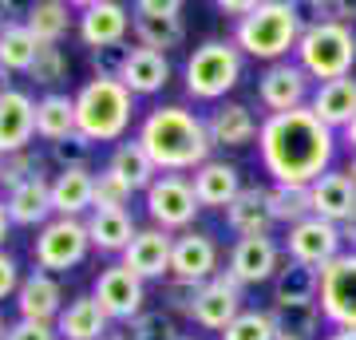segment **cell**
<instances>
[{
	"instance_id": "cell-1",
	"label": "cell",
	"mask_w": 356,
	"mask_h": 340,
	"mask_svg": "<svg viewBox=\"0 0 356 340\" xmlns=\"http://www.w3.org/2000/svg\"><path fill=\"white\" fill-rule=\"evenodd\" d=\"M261 163L273 175V186H313L317 178L329 175L332 154H337V131L325 127L317 115L301 111L269 115L257 135Z\"/></svg>"
},
{
	"instance_id": "cell-2",
	"label": "cell",
	"mask_w": 356,
	"mask_h": 340,
	"mask_svg": "<svg viewBox=\"0 0 356 340\" xmlns=\"http://www.w3.org/2000/svg\"><path fill=\"white\" fill-rule=\"evenodd\" d=\"M139 143L143 151L151 154V163L166 175H178V170H198V166L210 163V131H206L202 115L186 111V107H154L147 111L139 127Z\"/></svg>"
},
{
	"instance_id": "cell-3",
	"label": "cell",
	"mask_w": 356,
	"mask_h": 340,
	"mask_svg": "<svg viewBox=\"0 0 356 340\" xmlns=\"http://www.w3.org/2000/svg\"><path fill=\"white\" fill-rule=\"evenodd\" d=\"M301 32H305V20H301L297 4H289V0H257L254 13L238 20V28H234V44L242 48V56L281 63L289 51H297Z\"/></svg>"
},
{
	"instance_id": "cell-4",
	"label": "cell",
	"mask_w": 356,
	"mask_h": 340,
	"mask_svg": "<svg viewBox=\"0 0 356 340\" xmlns=\"http://www.w3.org/2000/svg\"><path fill=\"white\" fill-rule=\"evenodd\" d=\"M131 115H135V95L119 79H88L76 91V123L88 143L123 139Z\"/></svg>"
},
{
	"instance_id": "cell-5",
	"label": "cell",
	"mask_w": 356,
	"mask_h": 340,
	"mask_svg": "<svg viewBox=\"0 0 356 340\" xmlns=\"http://www.w3.org/2000/svg\"><path fill=\"white\" fill-rule=\"evenodd\" d=\"M297 63L309 72V79H321V83L348 79V72L356 63L353 24H325V20L305 24L301 44H297Z\"/></svg>"
},
{
	"instance_id": "cell-6",
	"label": "cell",
	"mask_w": 356,
	"mask_h": 340,
	"mask_svg": "<svg viewBox=\"0 0 356 340\" xmlns=\"http://www.w3.org/2000/svg\"><path fill=\"white\" fill-rule=\"evenodd\" d=\"M242 79V48L234 40H206L186 60V95L194 99H222Z\"/></svg>"
},
{
	"instance_id": "cell-7",
	"label": "cell",
	"mask_w": 356,
	"mask_h": 340,
	"mask_svg": "<svg viewBox=\"0 0 356 340\" xmlns=\"http://www.w3.org/2000/svg\"><path fill=\"white\" fill-rule=\"evenodd\" d=\"M88 253H91V234L88 222H79V218H51L32 241L36 269H44V273H67V269L83 265Z\"/></svg>"
},
{
	"instance_id": "cell-8",
	"label": "cell",
	"mask_w": 356,
	"mask_h": 340,
	"mask_svg": "<svg viewBox=\"0 0 356 340\" xmlns=\"http://www.w3.org/2000/svg\"><path fill=\"white\" fill-rule=\"evenodd\" d=\"M202 202L194 194V182L182 175H159L151 190H147V214L159 229H191V222L198 218Z\"/></svg>"
},
{
	"instance_id": "cell-9",
	"label": "cell",
	"mask_w": 356,
	"mask_h": 340,
	"mask_svg": "<svg viewBox=\"0 0 356 340\" xmlns=\"http://www.w3.org/2000/svg\"><path fill=\"white\" fill-rule=\"evenodd\" d=\"M242 281L234 277V273H218V277H210L198 289V297H194V309H191V321L198 328H210V332H226L238 316H242Z\"/></svg>"
},
{
	"instance_id": "cell-10",
	"label": "cell",
	"mask_w": 356,
	"mask_h": 340,
	"mask_svg": "<svg viewBox=\"0 0 356 340\" xmlns=\"http://www.w3.org/2000/svg\"><path fill=\"white\" fill-rule=\"evenodd\" d=\"M321 313L337 328H356V253L321 269Z\"/></svg>"
},
{
	"instance_id": "cell-11",
	"label": "cell",
	"mask_w": 356,
	"mask_h": 340,
	"mask_svg": "<svg viewBox=\"0 0 356 340\" xmlns=\"http://www.w3.org/2000/svg\"><path fill=\"white\" fill-rule=\"evenodd\" d=\"M135 36L139 48L151 51H170L186 40V24H182V4L178 0H139L135 4Z\"/></svg>"
},
{
	"instance_id": "cell-12",
	"label": "cell",
	"mask_w": 356,
	"mask_h": 340,
	"mask_svg": "<svg viewBox=\"0 0 356 340\" xmlns=\"http://www.w3.org/2000/svg\"><path fill=\"white\" fill-rule=\"evenodd\" d=\"M91 293H95L99 309L107 313V321H127V325H131L135 316H143V301H147L143 277H139V273H131L123 261L107 265Z\"/></svg>"
},
{
	"instance_id": "cell-13",
	"label": "cell",
	"mask_w": 356,
	"mask_h": 340,
	"mask_svg": "<svg viewBox=\"0 0 356 340\" xmlns=\"http://www.w3.org/2000/svg\"><path fill=\"white\" fill-rule=\"evenodd\" d=\"M257 99L269 107V115H285V111H301L309 107V72L301 63H269L266 76L257 79Z\"/></svg>"
},
{
	"instance_id": "cell-14",
	"label": "cell",
	"mask_w": 356,
	"mask_h": 340,
	"mask_svg": "<svg viewBox=\"0 0 356 340\" xmlns=\"http://www.w3.org/2000/svg\"><path fill=\"white\" fill-rule=\"evenodd\" d=\"M341 226H332L325 218H305L301 226L289 229V238H285V250H289L293 261L301 265H313V269H325L341 257Z\"/></svg>"
},
{
	"instance_id": "cell-15",
	"label": "cell",
	"mask_w": 356,
	"mask_h": 340,
	"mask_svg": "<svg viewBox=\"0 0 356 340\" xmlns=\"http://www.w3.org/2000/svg\"><path fill=\"white\" fill-rule=\"evenodd\" d=\"M131 24H135L131 13L123 8V4H115V0H88V4H79V16H76L79 40H83L91 51L123 44V36H127Z\"/></svg>"
},
{
	"instance_id": "cell-16",
	"label": "cell",
	"mask_w": 356,
	"mask_h": 340,
	"mask_svg": "<svg viewBox=\"0 0 356 340\" xmlns=\"http://www.w3.org/2000/svg\"><path fill=\"white\" fill-rule=\"evenodd\" d=\"M170 277L191 281V285H206L210 277H218V245L210 234L186 229L175 238V257H170Z\"/></svg>"
},
{
	"instance_id": "cell-17",
	"label": "cell",
	"mask_w": 356,
	"mask_h": 340,
	"mask_svg": "<svg viewBox=\"0 0 356 340\" xmlns=\"http://www.w3.org/2000/svg\"><path fill=\"white\" fill-rule=\"evenodd\" d=\"M16 313H20V321L56 325L60 313H64V289H60L56 273H44V269L28 273L16 289Z\"/></svg>"
},
{
	"instance_id": "cell-18",
	"label": "cell",
	"mask_w": 356,
	"mask_h": 340,
	"mask_svg": "<svg viewBox=\"0 0 356 340\" xmlns=\"http://www.w3.org/2000/svg\"><path fill=\"white\" fill-rule=\"evenodd\" d=\"M281 269V245L273 238H238L229 250V273L242 285H261L273 281Z\"/></svg>"
},
{
	"instance_id": "cell-19",
	"label": "cell",
	"mask_w": 356,
	"mask_h": 340,
	"mask_svg": "<svg viewBox=\"0 0 356 340\" xmlns=\"http://www.w3.org/2000/svg\"><path fill=\"white\" fill-rule=\"evenodd\" d=\"M170 257H175V238L159 226H147L127 245L123 265H127L131 273H139L143 281H154V277H166L170 273Z\"/></svg>"
},
{
	"instance_id": "cell-20",
	"label": "cell",
	"mask_w": 356,
	"mask_h": 340,
	"mask_svg": "<svg viewBox=\"0 0 356 340\" xmlns=\"http://www.w3.org/2000/svg\"><path fill=\"white\" fill-rule=\"evenodd\" d=\"M36 135V103L28 91L0 95V154H20Z\"/></svg>"
},
{
	"instance_id": "cell-21",
	"label": "cell",
	"mask_w": 356,
	"mask_h": 340,
	"mask_svg": "<svg viewBox=\"0 0 356 340\" xmlns=\"http://www.w3.org/2000/svg\"><path fill=\"white\" fill-rule=\"evenodd\" d=\"M226 226L238 238H269L273 229V210H269V190L266 186H245L238 198L229 202Z\"/></svg>"
},
{
	"instance_id": "cell-22",
	"label": "cell",
	"mask_w": 356,
	"mask_h": 340,
	"mask_svg": "<svg viewBox=\"0 0 356 340\" xmlns=\"http://www.w3.org/2000/svg\"><path fill=\"white\" fill-rule=\"evenodd\" d=\"M206 131L214 147H245L261 135V123L254 119V111L245 103H218L214 111L206 115Z\"/></svg>"
},
{
	"instance_id": "cell-23",
	"label": "cell",
	"mask_w": 356,
	"mask_h": 340,
	"mask_svg": "<svg viewBox=\"0 0 356 340\" xmlns=\"http://www.w3.org/2000/svg\"><path fill=\"white\" fill-rule=\"evenodd\" d=\"M309 198H313V218H325L332 226H341L356 210V182L344 170H329L325 178H317L309 186Z\"/></svg>"
},
{
	"instance_id": "cell-24",
	"label": "cell",
	"mask_w": 356,
	"mask_h": 340,
	"mask_svg": "<svg viewBox=\"0 0 356 340\" xmlns=\"http://www.w3.org/2000/svg\"><path fill=\"white\" fill-rule=\"evenodd\" d=\"M4 206H8V218H13V226H48L51 218H56V210H51V182L44 175L28 178L24 186H16L8 198H4Z\"/></svg>"
},
{
	"instance_id": "cell-25",
	"label": "cell",
	"mask_w": 356,
	"mask_h": 340,
	"mask_svg": "<svg viewBox=\"0 0 356 340\" xmlns=\"http://www.w3.org/2000/svg\"><path fill=\"white\" fill-rule=\"evenodd\" d=\"M194 194H198V202L202 206H210V210H229V202L242 194V175H238V166L234 163H210L198 166L194 170Z\"/></svg>"
},
{
	"instance_id": "cell-26",
	"label": "cell",
	"mask_w": 356,
	"mask_h": 340,
	"mask_svg": "<svg viewBox=\"0 0 356 340\" xmlns=\"http://www.w3.org/2000/svg\"><path fill=\"white\" fill-rule=\"evenodd\" d=\"M56 332H60V340H103L107 337V313L99 309L95 293L72 297L64 305L60 321H56Z\"/></svg>"
},
{
	"instance_id": "cell-27",
	"label": "cell",
	"mask_w": 356,
	"mask_h": 340,
	"mask_svg": "<svg viewBox=\"0 0 356 340\" xmlns=\"http://www.w3.org/2000/svg\"><path fill=\"white\" fill-rule=\"evenodd\" d=\"M309 111L317 115L325 127H348L356 119V79H332V83H321L317 91H313V99H309Z\"/></svg>"
},
{
	"instance_id": "cell-28",
	"label": "cell",
	"mask_w": 356,
	"mask_h": 340,
	"mask_svg": "<svg viewBox=\"0 0 356 340\" xmlns=\"http://www.w3.org/2000/svg\"><path fill=\"white\" fill-rule=\"evenodd\" d=\"M51 210H56V218H79L95 210V175L91 170H60L51 182Z\"/></svg>"
},
{
	"instance_id": "cell-29",
	"label": "cell",
	"mask_w": 356,
	"mask_h": 340,
	"mask_svg": "<svg viewBox=\"0 0 356 340\" xmlns=\"http://www.w3.org/2000/svg\"><path fill=\"white\" fill-rule=\"evenodd\" d=\"M88 234H91V250L99 253H127V245L135 241L139 226L127 210H91L88 214Z\"/></svg>"
},
{
	"instance_id": "cell-30",
	"label": "cell",
	"mask_w": 356,
	"mask_h": 340,
	"mask_svg": "<svg viewBox=\"0 0 356 340\" xmlns=\"http://www.w3.org/2000/svg\"><path fill=\"white\" fill-rule=\"evenodd\" d=\"M170 83V60L163 51H151V48H131V60H127V72H123V88L131 95H154Z\"/></svg>"
},
{
	"instance_id": "cell-31",
	"label": "cell",
	"mask_w": 356,
	"mask_h": 340,
	"mask_svg": "<svg viewBox=\"0 0 356 340\" xmlns=\"http://www.w3.org/2000/svg\"><path fill=\"white\" fill-rule=\"evenodd\" d=\"M36 135L44 143H64L72 135H79L76 123V95H44L36 103Z\"/></svg>"
},
{
	"instance_id": "cell-32",
	"label": "cell",
	"mask_w": 356,
	"mask_h": 340,
	"mask_svg": "<svg viewBox=\"0 0 356 340\" xmlns=\"http://www.w3.org/2000/svg\"><path fill=\"white\" fill-rule=\"evenodd\" d=\"M107 170H111V175H119L131 190H143V194L159 182V166L151 163V154L143 151L139 139L119 143V147H115V154H111V163H107Z\"/></svg>"
},
{
	"instance_id": "cell-33",
	"label": "cell",
	"mask_w": 356,
	"mask_h": 340,
	"mask_svg": "<svg viewBox=\"0 0 356 340\" xmlns=\"http://www.w3.org/2000/svg\"><path fill=\"white\" fill-rule=\"evenodd\" d=\"M321 297V269L301 261H285L273 277V305L281 301H317Z\"/></svg>"
},
{
	"instance_id": "cell-34",
	"label": "cell",
	"mask_w": 356,
	"mask_h": 340,
	"mask_svg": "<svg viewBox=\"0 0 356 340\" xmlns=\"http://www.w3.org/2000/svg\"><path fill=\"white\" fill-rule=\"evenodd\" d=\"M40 51V40L32 36V28L24 20H4L0 24V63L8 72H28Z\"/></svg>"
},
{
	"instance_id": "cell-35",
	"label": "cell",
	"mask_w": 356,
	"mask_h": 340,
	"mask_svg": "<svg viewBox=\"0 0 356 340\" xmlns=\"http://www.w3.org/2000/svg\"><path fill=\"white\" fill-rule=\"evenodd\" d=\"M273 325H277L281 337H293V340H313L321 325V301H281L269 309Z\"/></svg>"
},
{
	"instance_id": "cell-36",
	"label": "cell",
	"mask_w": 356,
	"mask_h": 340,
	"mask_svg": "<svg viewBox=\"0 0 356 340\" xmlns=\"http://www.w3.org/2000/svg\"><path fill=\"white\" fill-rule=\"evenodd\" d=\"M24 24L32 28V36L40 44H60L67 36V28H72V8H67L64 0H40V4L28 8Z\"/></svg>"
},
{
	"instance_id": "cell-37",
	"label": "cell",
	"mask_w": 356,
	"mask_h": 340,
	"mask_svg": "<svg viewBox=\"0 0 356 340\" xmlns=\"http://www.w3.org/2000/svg\"><path fill=\"white\" fill-rule=\"evenodd\" d=\"M269 210H273V222H285V226H301L305 218H313V198H309V186H269Z\"/></svg>"
},
{
	"instance_id": "cell-38",
	"label": "cell",
	"mask_w": 356,
	"mask_h": 340,
	"mask_svg": "<svg viewBox=\"0 0 356 340\" xmlns=\"http://www.w3.org/2000/svg\"><path fill=\"white\" fill-rule=\"evenodd\" d=\"M277 337L281 332H277V325H273L269 309H245L218 340H277Z\"/></svg>"
},
{
	"instance_id": "cell-39",
	"label": "cell",
	"mask_w": 356,
	"mask_h": 340,
	"mask_svg": "<svg viewBox=\"0 0 356 340\" xmlns=\"http://www.w3.org/2000/svg\"><path fill=\"white\" fill-rule=\"evenodd\" d=\"M64 76H67L64 48H60V44H40L36 60H32V67H28V79H36L40 88H56Z\"/></svg>"
},
{
	"instance_id": "cell-40",
	"label": "cell",
	"mask_w": 356,
	"mask_h": 340,
	"mask_svg": "<svg viewBox=\"0 0 356 340\" xmlns=\"http://www.w3.org/2000/svg\"><path fill=\"white\" fill-rule=\"evenodd\" d=\"M123 340H182V332L175 328V321L166 313H143L127 325Z\"/></svg>"
},
{
	"instance_id": "cell-41",
	"label": "cell",
	"mask_w": 356,
	"mask_h": 340,
	"mask_svg": "<svg viewBox=\"0 0 356 340\" xmlns=\"http://www.w3.org/2000/svg\"><path fill=\"white\" fill-rule=\"evenodd\" d=\"M131 194H135V190H131L119 175H111V170H99V175H95V210H127Z\"/></svg>"
},
{
	"instance_id": "cell-42",
	"label": "cell",
	"mask_w": 356,
	"mask_h": 340,
	"mask_svg": "<svg viewBox=\"0 0 356 340\" xmlns=\"http://www.w3.org/2000/svg\"><path fill=\"white\" fill-rule=\"evenodd\" d=\"M40 175V159L32 151H20V154H4V166H0V186L13 194L16 186H24L28 178Z\"/></svg>"
},
{
	"instance_id": "cell-43",
	"label": "cell",
	"mask_w": 356,
	"mask_h": 340,
	"mask_svg": "<svg viewBox=\"0 0 356 340\" xmlns=\"http://www.w3.org/2000/svg\"><path fill=\"white\" fill-rule=\"evenodd\" d=\"M127 60H131V48H127V44H111V48L91 51V72H95V79H119V83H123Z\"/></svg>"
},
{
	"instance_id": "cell-44",
	"label": "cell",
	"mask_w": 356,
	"mask_h": 340,
	"mask_svg": "<svg viewBox=\"0 0 356 340\" xmlns=\"http://www.w3.org/2000/svg\"><path fill=\"white\" fill-rule=\"evenodd\" d=\"M51 159L60 163V170H88L91 143L83 139V135H72V139H64V143L51 147Z\"/></svg>"
},
{
	"instance_id": "cell-45",
	"label": "cell",
	"mask_w": 356,
	"mask_h": 340,
	"mask_svg": "<svg viewBox=\"0 0 356 340\" xmlns=\"http://www.w3.org/2000/svg\"><path fill=\"white\" fill-rule=\"evenodd\" d=\"M4 340H60L56 325H40V321H13Z\"/></svg>"
},
{
	"instance_id": "cell-46",
	"label": "cell",
	"mask_w": 356,
	"mask_h": 340,
	"mask_svg": "<svg viewBox=\"0 0 356 340\" xmlns=\"http://www.w3.org/2000/svg\"><path fill=\"white\" fill-rule=\"evenodd\" d=\"M20 281H24V277H20V265H16V257L0 250V301H4V297H16Z\"/></svg>"
},
{
	"instance_id": "cell-47",
	"label": "cell",
	"mask_w": 356,
	"mask_h": 340,
	"mask_svg": "<svg viewBox=\"0 0 356 340\" xmlns=\"http://www.w3.org/2000/svg\"><path fill=\"white\" fill-rule=\"evenodd\" d=\"M198 289H202V285H191V281H170V285H166V301H170V309H182V313L191 316Z\"/></svg>"
},
{
	"instance_id": "cell-48",
	"label": "cell",
	"mask_w": 356,
	"mask_h": 340,
	"mask_svg": "<svg viewBox=\"0 0 356 340\" xmlns=\"http://www.w3.org/2000/svg\"><path fill=\"white\" fill-rule=\"evenodd\" d=\"M254 4H257V0H222L218 8H222L226 16H238V20H245V16L254 13Z\"/></svg>"
},
{
	"instance_id": "cell-49",
	"label": "cell",
	"mask_w": 356,
	"mask_h": 340,
	"mask_svg": "<svg viewBox=\"0 0 356 340\" xmlns=\"http://www.w3.org/2000/svg\"><path fill=\"white\" fill-rule=\"evenodd\" d=\"M341 238L348 241V245H356V210H353V214H348V218L341 222Z\"/></svg>"
},
{
	"instance_id": "cell-50",
	"label": "cell",
	"mask_w": 356,
	"mask_h": 340,
	"mask_svg": "<svg viewBox=\"0 0 356 340\" xmlns=\"http://www.w3.org/2000/svg\"><path fill=\"white\" fill-rule=\"evenodd\" d=\"M8 229H13V218H8V206L0 202V250H4V238H8Z\"/></svg>"
},
{
	"instance_id": "cell-51",
	"label": "cell",
	"mask_w": 356,
	"mask_h": 340,
	"mask_svg": "<svg viewBox=\"0 0 356 340\" xmlns=\"http://www.w3.org/2000/svg\"><path fill=\"white\" fill-rule=\"evenodd\" d=\"M8 91H13V72L0 63V95H8Z\"/></svg>"
},
{
	"instance_id": "cell-52",
	"label": "cell",
	"mask_w": 356,
	"mask_h": 340,
	"mask_svg": "<svg viewBox=\"0 0 356 340\" xmlns=\"http://www.w3.org/2000/svg\"><path fill=\"white\" fill-rule=\"evenodd\" d=\"M329 340H356V328H332Z\"/></svg>"
},
{
	"instance_id": "cell-53",
	"label": "cell",
	"mask_w": 356,
	"mask_h": 340,
	"mask_svg": "<svg viewBox=\"0 0 356 340\" xmlns=\"http://www.w3.org/2000/svg\"><path fill=\"white\" fill-rule=\"evenodd\" d=\"M344 139H348V147H353V151H356V119H353V123H348V127H344Z\"/></svg>"
},
{
	"instance_id": "cell-54",
	"label": "cell",
	"mask_w": 356,
	"mask_h": 340,
	"mask_svg": "<svg viewBox=\"0 0 356 340\" xmlns=\"http://www.w3.org/2000/svg\"><path fill=\"white\" fill-rule=\"evenodd\" d=\"M344 175H348V178H353V182H356V154H353V159H348V166H344Z\"/></svg>"
},
{
	"instance_id": "cell-55",
	"label": "cell",
	"mask_w": 356,
	"mask_h": 340,
	"mask_svg": "<svg viewBox=\"0 0 356 340\" xmlns=\"http://www.w3.org/2000/svg\"><path fill=\"white\" fill-rule=\"evenodd\" d=\"M4 332H8V325H4V316H0V340H4Z\"/></svg>"
},
{
	"instance_id": "cell-56",
	"label": "cell",
	"mask_w": 356,
	"mask_h": 340,
	"mask_svg": "<svg viewBox=\"0 0 356 340\" xmlns=\"http://www.w3.org/2000/svg\"><path fill=\"white\" fill-rule=\"evenodd\" d=\"M103 340H123V337H103Z\"/></svg>"
},
{
	"instance_id": "cell-57",
	"label": "cell",
	"mask_w": 356,
	"mask_h": 340,
	"mask_svg": "<svg viewBox=\"0 0 356 340\" xmlns=\"http://www.w3.org/2000/svg\"><path fill=\"white\" fill-rule=\"evenodd\" d=\"M277 340H293V337H277Z\"/></svg>"
},
{
	"instance_id": "cell-58",
	"label": "cell",
	"mask_w": 356,
	"mask_h": 340,
	"mask_svg": "<svg viewBox=\"0 0 356 340\" xmlns=\"http://www.w3.org/2000/svg\"><path fill=\"white\" fill-rule=\"evenodd\" d=\"M0 166H4V154H0Z\"/></svg>"
},
{
	"instance_id": "cell-59",
	"label": "cell",
	"mask_w": 356,
	"mask_h": 340,
	"mask_svg": "<svg viewBox=\"0 0 356 340\" xmlns=\"http://www.w3.org/2000/svg\"><path fill=\"white\" fill-rule=\"evenodd\" d=\"M182 340H194V337H182Z\"/></svg>"
}]
</instances>
